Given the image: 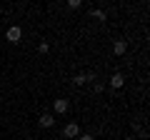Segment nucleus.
<instances>
[{"label":"nucleus","instance_id":"f257e3e1","mask_svg":"<svg viewBox=\"0 0 150 140\" xmlns=\"http://www.w3.org/2000/svg\"><path fill=\"white\" fill-rule=\"evenodd\" d=\"M20 38H23V28L20 25H10V28H8V30H5V40H8V43H20Z\"/></svg>","mask_w":150,"mask_h":140},{"label":"nucleus","instance_id":"f03ea898","mask_svg":"<svg viewBox=\"0 0 150 140\" xmlns=\"http://www.w3.org/2000/svg\"><path fill=\"white\" fill-rule=\"evenodd\" d=\"M63 135L68 140H75L78 135H80V125L75 123V120H70V123H65V128H63Z\"/></svg>","mask_w":150,"mask_h":140},{"label":"nucleus","instance_id":"7ed1b4c3","mask_svg":"<svg viewBox=\"0 0 150 140\" xmlns=\"http://www.w3.org/2000/svg\"><path fill=\"white\" fill-rule=\"evenodd\" d=\"M108 83H110V88H112V90H120V88L125 85V75H123V73H112Z\"/></svg>","mask_w":150,"mask_h":140},{"label":"nucleus","instance_id":"20e7f679","mask_svg":"<svg viewBox=\"0 0 150 140\" xmlns=\"http://www.w3.org/2000/svg\"><path fill=\"white\" fill-rule=\"evenodd\" d=\"M53 108H55V115H65L70 110V103L65 100V98H58V100L53 103Z\"/></svg>","mask_w":150,"mask_h":140},{"label":"nucleus","instance_id":"39448f33","mask_svg":"<svg viewBox=\"0 0 150 140\" xmlns=\"http://www.w3.org/2000/svg\"><path fill=\"white\" fill-rule=\"evenodd\" d=\"M38 123H40V128H53L55 125V115L53 113H43L40 118H38Z\"/></svg>","mask_w":150,"mask_h":140},{"label":"nucleus","instance_id":"423d86ee","mask_svg":"<svg viewBox=\"0 0 150 140\" xmlns=\"http://www.w3.org/2000/svg\"><path fill=\"white\" fill-rule=\"evenodd\" d=\"M112 53L118 55V58L125 55V53H128V43H125V40H115V43H112Z\"/></svg>","mask_w":150,"mask_h":140},{"label":"nucleus","instance_id":"0eeeda50","mask_svg":"<svg viewBox=\"0 0 150 140\" xmlns=\"http://www.w3.org/2000/svg\"><path fill=\"white\" fill-rule=\"evenodd\" d=\"M90 18H93V20H98V23H105L108 20L105 10H100V8H90Z\"/></svg>","mask_w":150,"mask_h":140},{"label":"nucleus","instance_id":"6e6552de","mask_svg":"<svg viewBox=\"0 0 150 140\" xmlns=\"http://www.w3.org/2000/svg\"><path fill=\"white\" fill-rule=\"evenodd\" d=\"M68 8H70V10H80L83 3H80V0H68Z\"/></svg>","mask_w":150,"mask_h":140},{"label":"nucleus","instance_id":"1a4fd4ad","mask_svg":"<svg viewBox=\"0 0 150 140\" xmlns=\"http://www.w3.org/2000/svg\"><path fill=\"white\" fill-rule=\"evenodd\" d=\"M85 83H88V80H85V75H75V78H73V85H78V88L85 85Z\"/></svg>","mask_w":150,"mask_h":140},{"label":"nucleus","instance_id":"9d476101","mask_svg":"<svg viewBox=\"0 0 150 140\" xmlns=\"http://www.w3.org/2000/svg\"><path fill=\"white\" fill-rule=\"evenodd\" d=\"M38 50H40V53H48V50H50V43H45V40H43V43L38 45Z\"/></svg>","mask_w":150,"mask_h":140},{"label":"nucleus","instance_id":"9b49d317","mask_svg":"<svg viewBox=\"0 0 150 140\" xmlns=\"http://www.w3.org/2000/svg\"><path fill=\"white\" fill-rule=\"evenodd\" d=\"M75 140H95V138H93L90 133H80V135H78V138H75Z\"/></svg>","mask_w":150,"mask_h":140},{"label":"nucleus","instance_id":"f8f14e48","mask_svg":"<svg viewBox=\"0 0 150 140\" xmlns=\"http://www.w3.org/2000/svg\"><path fill=\"white\" fill-rule=\"evenodd\" d=\"M123 140H135V135H128V138H123Z\"/></svg>","mask_w":150,"mask_h":140}]
</instances>
